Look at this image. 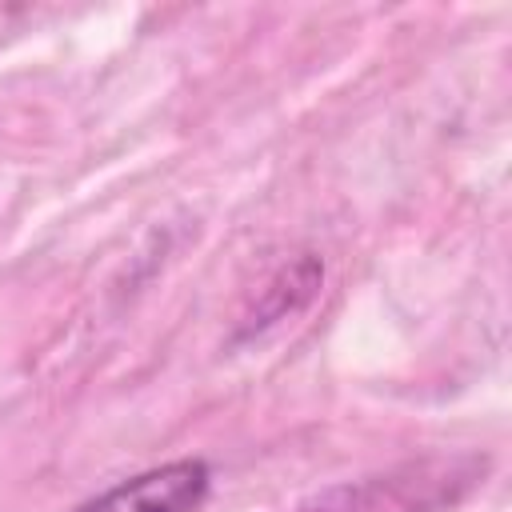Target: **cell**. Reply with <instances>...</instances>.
<instances>
[{
    "mask_svg": "<svg viewBox=\"0 0 512 512\" xmlns=\"http://www.w3.org/2000/svg\"><path fill=\"white\" fill-rule=\"evenodd\" d=\"M320 284H324V264H320L316 256H300V260L284 264V268L260 288V296L252 300V308H248V316H244V324H240V336L264 332V328L280 324L284 316L300 312V308L320 292Z\"/></svg>",
    "mask_w": 512,
    "mask_h": 512,
    "instance_id": "obj_2",
    "label": "cell"
},
{
    "mask_svg": "<svg viewBox=\"0 0 512 512\" xmlns=\"http://www.w3.org/2000/svg\"><path fill=\"white\" fill-rule=\"evenodd\" d=\"M296 512H344V508H296Z\"/></svg>",
    "mask_w": 512,
    "mask_h": 512,
    "instance_id": "obj_3",
    "label": "cell"
},
{
    "mask_svg": "<svg viewBox=\"0 0 512 512\" xmlns=\"http://www.w3.org/2000/svg\"><path fill=\"white\" fill-rule=\"evenodd\" d=\"M212 492V468L196 456L168 460L136 472L100 496L84 500L76 512H200Z\"/></svg>",
    "mask_w": 512,
    "mask_h": 512,
    "instance_id": "obj_1",
    "label": "cell"
}]
</instances>
